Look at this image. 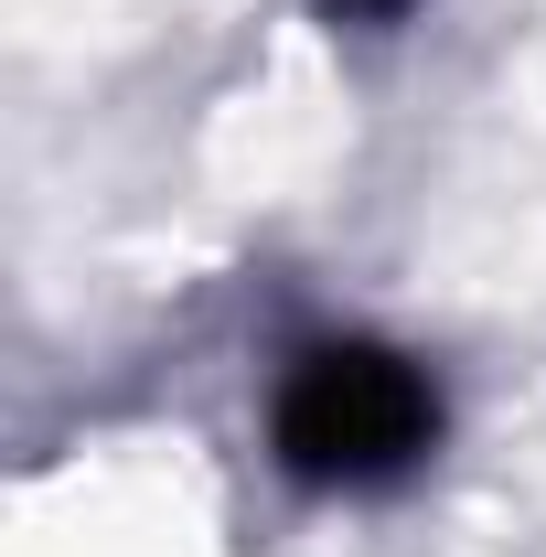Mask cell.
<instances>
[{"mask_svg":"<svg viewBox=\"0 0 546 557\" xmlns=\"http://www.w3.org/2000/svg\"><path fill=\"white\" fill-rule=\"evenodd\" d=\"M269 440L300 483L322 493H375L429 461L439 440V386L397 344H311L269 397Z\"/></svg>","mask_w":546,"mask_h":557,"instance_id":"1","label":"cell"},{"mask_svg":"<svg viewBox=\"0 0 546 557\" xmlns=\"http://www.w3.org/2000/svg\"><path fill=\"white\" fill-rule=\"evenodd\" d=\"M333 11H408V0H333Z\"/></svg>","mask_w":546,"mask_h":557,"instance_id":"2","label":"cell"}]
</instances>
